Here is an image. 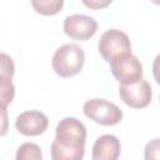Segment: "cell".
<instances>
[{"label": "cell", "instance_id": "cell-14", "mask_svg": "<svg viewBox=\"0 0 160 160\" xmlns=\"http://www.w3.org/2000/svg\"><path fill=\"white\" fill-rule=\"evenodd\" d=\"M15 74V64L10 55L0 52V78L12 79Z\"/></svg>", "mask_w": 160, "mask_h": 160}, {"label": "cell", "instance_id": "cell-10", "mask_svg": "<svg viewBox=\"0 0 160 160\" xmlns=\"http://www.w3.org/2000/svg\"><path fill=\"white\" fill-rule=\"evenodd\" d=\"M51 160H82L85 154V146L82 148H68L60 145L58 141L51 142L50 148Z\"/></svg>", "mask_w": 160, "mask_h": 160}, {"label": "cell", "instance_id": "cell-13", "mask_svg": "<svg viewBox=\"0 0 160 160\" xmlns=\"http://www.w3.org/2000/svg\"><path fill=\"white\" fill-rule=\"evenodd\" d=\"M15 96V86L12 84V79L10 78H0V104L8 106L12 102Z\"/></svg>", "mask_w": 160, "mask_h": 160}, {"label": "cell", "instance_id": "cell-1", "mask_svg": "<svg viewBox=\"0 0 160 160\" xmlns=\"http://www.w3.org/2000/svg\"><path fill=\"white\" fill-rule=\"evenodd\" d=\"M85 52L78 44L68 42L56 49L51 59L52 70L60 78H71L78 75L84 66Z\"/></svg>", "mask_w": 160, "mask_h": 160}, {"label": "cell", "instance_id": "cell-15", "mask_svg": "<svg viewBox=\"0 0 160 160\" xmlns=\"http://www.w3.org/2000/svg\"><path fill=\"white\" fill-rule=\"evenodd\" d=\"M159 152H160V145L159 139L155 138L150 140L144 149V158L145 160H159Z\"/></svg>", "mask_w": 160, "mask_h": 160}, {"label": "cell", "instance_id": "cell-11", "mask_svg": "<svg viewBox=\"0 0 160 160\" xmlns=\"http://www.w3.org/2000/svg\"><path fill=\"white\" fill-rule=\"evenodd\" d=\"M31 6L38 14L50 16L61 11L64 6V1L62 0H32Z\"/></svg>", "mask_w": 160, "mask_h": 160}, {"label": "cell", "instance_id": "cell-5", "mask_svg": "<svg viewBox=\"0 0 160 160\" xmlns=\"http://www.w3.org/2000/svg\"><path fill=\"white\" fill-rule=\"evenodd\" d=\"M111 72L120 85L134 84L142 78V65L138 56L126 54L110 62Z\"/></svg>", "mask_w": 160, "mask_h": 160}, {"label": "cell", "instance_id": "cell-8", "mask_svg": "<svg viewBox=\"0 0 160 160\" xmlns=\"http://www.w3.org/2000/svg\"><path fill=\"white\" fill-rule=\"evenodd\" d=\"M49 126L48 116L38 110H28L18 115L15 120L16 130L25 136H38L46 131Z\"/></svg>", "mask_w": 160, "mask_h": 160}, {"label": "cell", "instance_id": "cell-2", "mask_svg": "<svg viewBox=\"0 0 160 160\" xmlns=\"http://www.w3.org/2000/svg\"><path fill=\"white\" fill-rule=\"evenodd\" d=\"M82 111L86 118L104 126L116 125L122 119V111L116 104L99 98L85 101Z\"/></svg>", "mask_w": 160, "mask_h": 160}, {"label": "cell", "instance_id": "cell-16", "mask_svg": "<svg viewBox=\"0 0 160 160\" xmlns=\"http://www.w3.org/2000/svg\"><path fill=\"white\" fill-rule=\"evenodd\" d=\"M9 130V114L8 106L0 104V136H5Z\"/></svg>", "mask_w": 160, "mask_h": 160}, {"label": "cell", "instance_id": "cell-4", "mask_svg": "<svg viewBox=\"0 0 160 160\" xmlns=\"http://www.w3.org/2000/svg\"><path fill=\"white\" fill-rule=\"evenodd\" d=\"M55 141L68 148H82L86 141V128L76 118H64L56 125Z\"/></svg>", "mask_w": 160, "mask_h": 160}, {"label": "cell", "instance_id": "cell-3", "mask_svg": "<svg viewBox=\"0 0 160 160\" xmlns=\"http://www.w3.org/2000/svg\"><path fill=\"white\" fill-rule=\"evenodd\" d=\"M98 50L106 62H111L116 58L131 54V42L124 31L110 29L100 36Z\"/></svg>", "mask_w": 160, "mask_h": 160}, {"label": "cell", "instance_id": "cell-17", "mask_svg": "<svg viewBox=\"0 0 160 160\" xmlns=\"http://www.w3.org/2000/svg\"><path fill=\"white\" fill-rule=\"evenodd\" d=\"M82 4H84L85 6H88V8H90V9H96V10H98V9L106 8L108 5L111 4V1H110V0H90V1L84 0Z\"/></svg>", "mask_w": 160, "mask_h": 160}, {"label": "cell", "instance_id": "cell-7", "mask_svg": "<svg viewBox=\"0 0 160 160\" xmlns=\"http://www.w3.org/2000/svg\"><path fill=\"white\" fill-rule=\"evenodd\" d=\"M119 95L124 104L132 109L146 108L152 98V90L146 80H139L130 85H120Z\"/></svg>", "mask_w": 160, "mask_h": 160}, {"label": "cell", "instance_id": "cell-9", "mask_svg": "<svg viewBox=\"0 0 160 160\" xmlns=\"http://www.w3.org/2000/svg\"><path fill=\"white\" fill-rule=\"evenodd\" d=\"M121 152V144L115 135L105 134L96 139L92 146V160H118Z\"/></svg>", "mask_w": 160, "mask_h": 160}, {"label": "cell", "instance_id": "cell-6", "mask_svg": "<svg viewBox=\"0 0 160 160\" xmlns=\"http://www.w3.org/2000/svg\"><path fill=\"white\" fill-rule=\"evenodd\" d=\"M64 32L74 40L85 41L95 35L98 30V22L92 16L85 14H72L64 20Z\"/></svg>", "mask_w": 160, "mask_h": 160}, {"label": "cell", "instance_id": "cell-12", "mask_svg": "<svg viewBox=\"0 0 160 160\" xmlns=\"http://www.w3.org/2000/svg\"><path fill=\"white\" fill-rule=\"evenodd\" d=\"M15 160H42V151L35 142H24L16 150Z\"/></svg>", "mask_w": 160, "mask_h": 160}]
</instances>
